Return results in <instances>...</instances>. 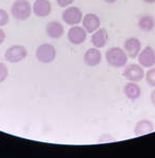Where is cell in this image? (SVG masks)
Here are the masks:
<instances>
[{"label": "cell", "mask_w": 155, "mask_h": 158, "mask_svg": "<svg viewBox=\"0 0 155 158\" xmlns=\"http://www.w3.org/2000/svg\"><path fill=\"white\" fill-rule=\"evenodd\" d=\"M106 60L113 68H124L128 62V55L124 50L114 47L106 52Z\"/></svg>", "instance_id": "obj_1"}, {"label": "cell", "mask_w": 155, "mask_h": 158, "mask_svg": "<svg viewBox=\"0 0 155 158\" xmlns=\"http://www.w3.org/2000/svg\"><path fill=\"white\" fill-rule=\"evenodd\" d=\"M4 40H6V33L2 29H0V45L4 42Z\"/></svg>", "instance_id": "obj_22"}, {"label": "cell", "mask_w": 155, "mask_h": 158, "mask_svg": "<svg viewBox=\"0 0 155 158\" xmlns=\"http://www.w3.org/2000/svg\"><path fill=\"white\" fill-rule=\"evenodd\" d=\"M10 20V16L9 13H7L6 10L0 9V27H4L9 23Z\"/></svg>", "instance_id": "obj_19"}, {"label": "cell", "mask_w": 155, "mask_h": 158, "mask_svg": "<svg viewBox=\"0 0 155 158\" xmlns=\"http://www.w3.org/2000/svg\"><path fill=\"white\" fill-rule=\"evenodd\" d=\"M139 29L144 32H151L155 27V19L151 15H144L138 20Z\"/></svg>", "instance_id": "obj_17"}, {"label": "cell", "mask_w": 155, "mask_h": 158, "mask_svg": "<svg viewBox=\"0 0 155 158\" xmlns=\"http://www.w3.org/2000/svg\"><path fill=\"white\" fill-rule=\"evenodd\" d=\"M82 12L77 6H69L62 13V20L69 25H77L82 21Z\"/></svg>", "instance_id": "obj_5"}, {"label": "cell", "mask_w": 155, "mask_h": 158, "mask_svg": "<svg viewBox=\"0 0 155 158\" xmlns=\"http://www.w3.org/2000/svg\"><path fill=\"white\" fill-rule=\"evenodd\" d=\"M56 2L60 7H68L74 2V0H56Z\"/></svg>", "instance_id": "obj_21"}, {"label": "cell", "mask_w": 155, "mask_h": 158, "mask_svg": "<svg viewBox=\"0 0 155 158\" xmlns=\"http://www.w3.org/2000/svg\"><path fill=\"white\" fill-rule=\"evenodd\" d=\"M91 40H92L94 48L100 49V48L106 47L107 42H108V40H109V35H108L107 30L106 29H98L97 31H95V32L93 33Z\"/></svg>", "instance_id": "obj_13"}, {"label": "cell", "mask_w": 155, "mask_h": 158, "mask_svg": "<svg viewBox=\"0 0 155 158\" xmlns=\"http://www.w3.org/2000/svg\"><path fill=\"white\" fill-rule=\"evenodd\" d=\"M45 32H47L48 36L52 39H59L65 33V30H63V27L60 22L51 21L45 27Z\"/></svg>", "instance_id": "obj_14"}, {"label": "cell", "mask_w": 155, "mask_h": 158, "mask_svg": "<svg viewBox=\"0 0 155 158\" xmlns=\"http://www.w3.org/2000/svg\"><path fill=\"white\" fill-rule=\"evenodd\" d=\"M138 62L143 68H152L155 64V51L152 47H146L138 54Z\"/></svg>", "instance_id": "obj_8"}, {"label": "cell", "mask_w": 155, "mask_h": 158, "mask_svg": "<svg viewBox=\"0 0 155 158\" xmlns=\"http://www.w3.org/2000/svg\"><path fill=\"white\" fill-rule=\"evenodd\" d=\"M124 93L127 98L131 100H136L140 97L141 95V89L140 86L137 85V82H128L124 88Z\"/></svg>", "instance_id": "obj_16"}, {"label": "cell", "mask_w": 155, "mask_h": 158, "mask_svg": "<svg viewBox=\"0 0 155 158\" xmlns=\"http://www.w3.org/2000/svg\"><path fill=\"white\" fill-rule=\"evenodd\" d=\"M83 61L89 67H97L101 61V52L97 48L89 49L83 55Z\"/></svg>", "instance_id": "obj_12"}, {"label": "cell", "mask_w": 155, "mask_h": 158, "mask_svg": "<svg viewBox=\"0 0 155 158\" xmlns=\"http://www.w3.org/2000/svg\"><path fill=\"white\" fill-rule=\"evenodd\" d=\"M9 76V69L4 63L0 62V83H2Z\"/></svg>", "instance_id": "obj_20"}, {"label": "cell", "mask_w": 155, "mask_h": 158, "mask_svg": "<svg viewBox=\"0 0 155 158\" xmlns=\"http://www.w3.org/2000/svg\"><path fill=\"white\" fill-rule=\"evenodd\" d=\"M56 55H57V52H56L55 47L50 43H42L36 50V58L38 61L44 64L53 62L56 59Z\"/></svg>", "instance_id": "obj_3"}, {"label": "cell", "mask_w": 155, "mask_h": 158, "mask_svg": "<svg viewBox=\"0 0 155 158\" xmlns=\"http://www.w3.org/2000/svg\"><path fill=\"white\" fill-rule=\"evenodd\" d=\"M144 2L146 3H149V4H152V3H155V0H143Z\"/></svg>", "instance_id": "obj_24"}, {"label": "cell", "mask_w": 155, "mask_h": 158, "mask_svg": "<svg viewBox=\"0 0 155 158\" xmlns=\"http://www.w3.org/2000/svg\"><path fill=\"white\" fill-rule=\"evenodd\" d=\"M107 3H114V2H116L117 0H105Z\"/></svg>", "instance_id": "obj_25"}, {"label": "cell", "mask_w": 155, "mask_h": 158, "mask_svg": "<svg viewBox=\"0 0 155 158\" xmlns=\"http://www.w3.org/2000/svg\"><path fill=\"white\" fill-rule=\"evenodd\" d=\"M33 14L37 17H47L52 12V4L49 0H35L32 6Z\"/></svg>", "instance_id": "obj_9"}, {"label": "cell", "mask_w": 155, "mask_h": 158, "mask_svg": "<svg viewBox=\"0 0 155 158\" xmlns=\"http://www.w3.org/2000/svg\"><path fill=\"white\" fill-rule=\"evenodd\" d=\"M154 130V124L148 119H141L136 123L134 128V134L136 136H143V135L152 133Z\"/></svg>", "instance_id": "obj_15"}, {"label": "cell", "mask_w": 155, "mask_h": 158, "mask_svg": "<svg viewBox=\"0 0 155 158\" xmlns=\"http://www.w3.org/2000/svg\"><path fill=\"white\" fill-rule=\"evenodd\" d=\"M33 10L29 0H16L11 7V14L16 20L24 21L32 15Z\"/></svg>", "instance_id": "obj_2"}, {"label": "cell", "mask_w": 155, "mask_h": 158, "mask_svg": "<svg viewBox=\"0 0 155 158\" xmlns=\"http://www.w3.org/2000/svg\"><path fill=\"white\" fill-rule=\"evenodd\" d=\"M124 78L128 81L132 82H138L141 81L145 77V71L141 65H138L136 63H131V64L127 65L124 72Z\"/></svg>", "instance_id": "obj_6"}, {"label": "cell", "mask_w": 155, "mask_h": 158, "mask_svg": "<svg viewBox=\"0 0 155 158\" xmlns=\"http://www.w3.org/2000/svg\"><path fill=\"white\" fill-rule=\"evenodd\" d=\"M68 39L73 44H81L87 39V31L83 27L79 25H73L68 32Z\"/></svg>", "instance_id": "obj_7"}, {"label": "cell", "mask_w": 155, "mask_h": 158, "mask_svg": "<svg viewBox=\"0 0 155 158\" xmlns=\"http://www.w3.org/2000/svg\"><path fill=\"white\" fill-rule=\"evenodd\" d=\"M146 81L150 86L155 88V68H151L146 73Z\"/></svg>", "instance_id": "obj_18"}, {"label": "cell", "mask_w": 155, "mask_h": 158, "mask_svg": "<svg viewBox=\"0 0 155 158\" xmlns=\"http://www.w3.org/2000/svg\"><path fill=\"white\" fill-rule=\"evenodd\" d=\"M27 56V51L23 47V45L20 44H15L10 47L9 49L6 51L4 53V58L6 61L11 63H17L20 62L24 59Z\"/></svg>", "instance_id": "obj_4"}, {"label": "cell", "mask_w": 155, "mask_h": 158, "mask_svg": "<svg viewBox=\"0 0 155 158\" xmlns=\"http://www.w3.org/2000/svg\"><path fill=\"white\" fill-rule=\"evenodd\" d=\"M151 101H152V103H153V106H155V90L152 91V93H151Z\"/></svg>", "instance_id": "obj_23"}, {"label": "cell", "mask_w": 155, "mask_h": 158, "mask_svg": "<svg viewBox=\"0 0 155 158\" xmlns=\"http://www.w3.org/2000/svg\"><path fill=\"white\" fill-rule=\"evenodd\" d=\"M124 50L127 53L128 57L130 58H136L138 54L141 51V42L139 41V39H137L135 37H131L124 41Z\"/></svg>", "instance_id": "obj_10"}, {"label": "cell", "mask_w": 155, "mask_h": 158, "mask_svg": "<svg viewBox=\"0 0 155 158\" xmlns=\"http://www.w3.org/2000/svg\"><path fill=\"white\" fill-rule=\"evenodd\" d=\"M82 25L87 33H94L100 27V19L97 15L90 13L82 18Z\"/></svg>", "instance_id": "obj_11"}]
</instances>
